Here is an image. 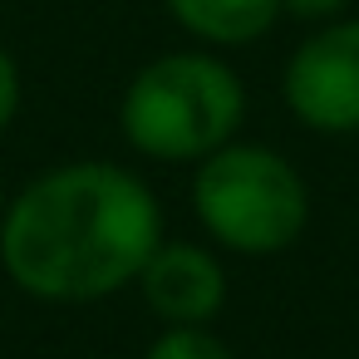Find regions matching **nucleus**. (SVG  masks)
<instances>
[{
  "label": "nucleus",
  "instance_id": "20e7f679",
  "mask_svg": "<svg viewBox=\"0 0 359 359\" xmlns=\"http://www.w3.org/2000/svg\"><path fill=\"white\" fill-rule=\"evenodd\" d=\"M280 99L310 133H359V15H339L290 50Z\"/></svg>",
  "mask_w": 359,
  "mask_h": 359
},
{
  "label": "nucleus",
  "instance_id": "39448f33",
  "mask_svg": "<svg viewBox=\"0 0 359 359\" xmlns=\"http://www.w3.org/2000/svg\"><path fill=\"white\" fill-rule=\"evenodd\" d=\"M138 290L163 325H212L226 305V271L207 246L158 241L138 271Z\"/></svg>",
  "mask_w": 359,
  "mask_h": 359
},
{
  "label": "nucleus",
  "instance_id": "9d476101",
  "mask_svg": "<svg viewBox=\"0 0 359 359\" xmlns=\"http://www.w3.org/2000/svg\"><path fill=\"white\" fill-rule=\"evenodd\" d=\"M0 212H6V187H0Z\"/></svg>",
  "mask_w": 359,
  "mask_h": 359
},
{
  "label": "nucleus",
  "instance_id": "7ed1b4c3",
  "mask_svg": "<svg viewBox=\"0 0 359 359\" xmlns=\"http://www.w3.org/2000/svg\"><path fill=\"white\" fill-rule=\"evenodd\" d=\"M192 212L222 251L280 256L310 222V187L285 153L231 138L197 163Z\"/></svg>",
  "mask_w": 359,
  "mask_h": 359
},
{
  "label": "nucleus",
  "instance_id": "f257e3e1",
  "mask_svg": "<svg viewBox=\"0 0 359 359\" xmlns=\"http://www.w3.org/2000/svg\"><path fill=\"white\" fill-rule=\"evenodd\" d=\"M163 241L153 187L114 163H65L0 212L6 276L55 305L104 300L138 280Z\"/></svg>",
  "mask_w": 359,
  "mask_h": 359
},
{
  "label": "nucleus",
  "instance_id": "6e6552de",
  "mask_svg": "<svg viewBox=\"0 0 359 359\" xmlns=\"http://www.w3.org/2000/svg\"><path fill=\"white\" fill-rule=\"evenodd\" d=\"M349 11V0H280V15L305 20V25H330Z\"/></svg>",
  "mask_w": 359,
  "mask_h": 359
},
{
  "label": "nucleus",
  "instance_id": "1a4fd4ad",
  "mask_svg": "<svg viewBox=\"0 0 359 359\" xmlns=\"http://www.w3.org/2000/svg\"><path fill=\"white\" fill-rule=\"evenodd\" d=\"M15 109H20V69H15V60L6 50H0V133L11 128Z\"/></svg>",
  "mask_w": 359,
  "mask_h": 359
},
{
  "label": "nucleus",
  "instance_id": "f03ea898",
  "mask_svg": "<svg viewBox=\"0 0 359 359\" xmlns=\"http://www.w3.org/2000/svg\"><path fill=\"white\" fill-rule=\"evenodd\" d=\"M246 123L241 74L207 50H172L148 60L118 104L123 138L158 163H202Z\"/></svg>",
  "mask_w": 359,
  "mask_h": 359
},
{
  "label": "nucleus",
  "instance_id": "0eeeda50",
  "mask_svg": "<svg viewBox=\"0 0 359 359\" xmlns=\"http://www.w3.org/2000/svg\"><path fill=\"white\" fill-rule=\"evenodd\" d=\"M143 359H236L207 325H168L153 344H148V354Z\"/></svg>",
  "mask_w": 359,
  "mask_h": 359
},
{
  "label": "nucleus",
  "instance_id": "423d86ee",
  "mask_svg": "<svg viewBox=\"0 0 359 359\" xmlns=\"http://www.w3.org/2000/svg\"><path fill=\"white\" fill-rule=\"evenodd\" d=\"M163 6L192 40L217 50L251 45L280 20V0H163Z\"/></svg>",
  "mask_w": 359,
  "mask_h": 359
}]
</instances>
